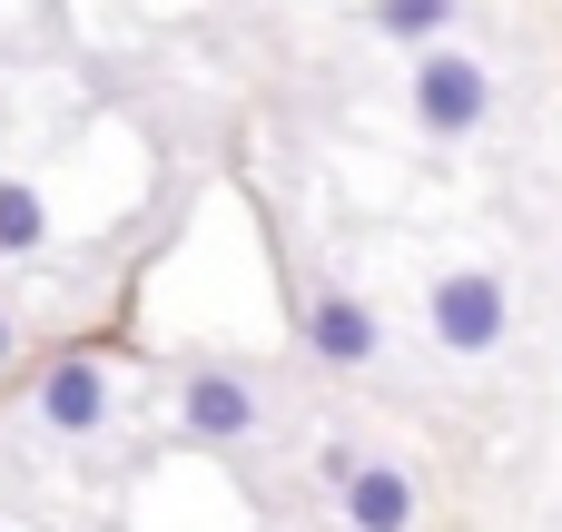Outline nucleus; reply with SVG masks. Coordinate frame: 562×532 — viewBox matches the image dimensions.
Segmentation results:
<instances>
[{"mask_svg": "<svg viewBox=\"0 0 562 532\" xmlns=\"http://www.w3.org/2000/svg\"><path fill=\"white\" fill-rule=\"evenodd\" d=\"M494 118V79L474 49H425L415 59V128L425 138H474Z\"/></svg>", "mask_w": 562, "mask_h": 532, "instance_id": "obj_1", "label": "nucleus"}, {"mask_svg": "<svg viewBox=\"0 0 562 532\" xmlns=\"http://www.w3.org/2000/svg\"><path fill=\"white\" fill-rule=\"evenodd\" d=\"M178 434L188 444H247L257 434V385L237 365H188L178 385Z\"/></svg>", "mask_w": 562, "mask_h": 532, "instance_id": "obj_4", "label": "nucleus"}, {"mask_svg": "<svg viewBox=\"0 0 562 532\" xmlns=\"http://www.w3.org/2000/svg\"><path fill=\"white\" fill-rule=\"evenodd\" d=\"M445 30H454L445 0H385V10H375V39H405V49H425V39H445Z\"/></svg>", "mask_w": 562, "mask_h": 532, "instance_id": "obj_8", "label": "nucleus"}, {"mask_svg": "<svg viewBox=\"0 0 562 532\" xmlns=\"http://www.w3.org/2000/svg\"><path fill=\"white\" fill-rule=\"evenodd\" d=\"M0 365H10V316H0Z\"/></svg>", "mask_w": 562, "mask_h": 532, "instance_id": "obj_9", "label": "nucleus"}, {"mask_svg": "<svg viewBox=\"0 0 562 532\" xmlns=\"http://www.w3.org/2000/svg\"><path fill=\"white\" fill-rule=\"evenodd\" d=\"M346 523L356 532H415V474L375 454V464L346 484Z\"/></svg>", "mask_w": 562, "mask_h": 532, "instance_id": "obj_6", "label": "nucleus"}, {"mask_svg": "<svg viewBox=\"0 0 562 532\" xmlns=\"http://www.w3.org/2000/svg\"><path fill=\"white\" fill-rule=\"evenodd\" d=\"M49 237V207H40V188L30 178H0V257H30Z\"/></svg>", "mask_w": 562, "mask_h": 532, "instance_id": "obj_7", "label": "nucleus"}, {"mask_svg": "<svg viewBox=\"0 0 562 532\" xmlns=\"http://www.w3.org/2000/svg\"><path fill=\"white\" fill-rule=\"evenodd\" d=\"M40 425L49 434H99L109 425V365L99 355H59L40 375Z\"/></svg>", "mask_w": 562, "mask_h": 532, "instance_id": "obj_5", "label": "nucleus"}, {"mask_svg": "<svg viewBox=\"0 0 562 532\" xmlns=\"http://www.w3.org/2000/svg\"><path fill=\"white\" fill-rule=\"evenodd\" d=\"M425 326H435L454 355H494V346L514 336V296H504V276L454 267V276H435V286H425Z\"/></svg>", "mask_w": 562, "mask_h": 532, "instance_id": "obj_2", "label": "nucleus"}, {"mask_svg": "<svg viewBox=\"0 0 562 532\" xmlns=\"http://www.w3.org/2000/svg\"><path fill=\"white\" fill-rule=\"evenodd\" d=\"M296 336H306V355H316V365H336V375H356V365H375V355H385V326H375V306H366L356 286H316V296H306V316H296Z\"/></svg>", "mask_w": 562, "mask_h": 532, "instance_id": "obj_3", "label": "nucleus"}]
</instances>
